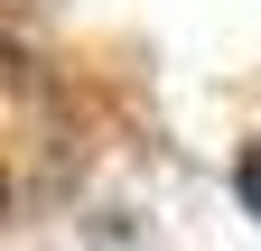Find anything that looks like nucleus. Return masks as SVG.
Instances as JSON below:
<instances>
[{
  "mask_svg": "<svg viewBox=\"0 0 261 251\" xmlns=\"http://www.w3.org/2000/svg\"><path fill=\"white\" fill-rule=\"evenodd\" d=\"M233 196H243V214H252V224H261V140H252L243 159H233Z\"/></svg>",
  "mask_w": 261,
  "mask_h": 251,
  "instance_id": "obj_1",
  "label": "nucleus"
}]
</instances>
